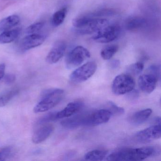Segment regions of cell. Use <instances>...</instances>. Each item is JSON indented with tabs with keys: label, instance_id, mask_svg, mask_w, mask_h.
I'll return each instance as SVG.
<instances>
[{
	"label": "cell",
	"instance_id": "6da1fadb",
	"mask_svg": "<svg viewBox=\"0 0 161 161\" xmlns=\"http://www.w3.org/2000/svg\"><path fill=\"white\" fill-rule=\"evenodd\" d=\"M112 115L109 110L101 109L74 116L62 120L61 123L63 127L68 129H74L81 126H96L108 122Z\"/></svg>",
	"mask_w": 161,
	"mask_h": 161
},
{
	"label": "cell",
	"instance_id": "7a4b0ae2",
	"mask_svg": "<svg viewBox=\"0 0 161 161\" xmlns=\"http://www.w3.org/2000/svg\"><path fill=\"white\" fill-rule=\"evenodd\" d=\"M160 153V149L155 147L120 149L111 153L107 156L106 160L109 161H141L148 157L156 156Z\"/></svg>",
	"mask_w": 161,
	"mask_h": 161
},
{
	"label": "cell",
	"instance_id": "3957f363",
	"mask_svg": "<svg viewBox=\"0 0 161 161\" xmlns=\"http://www.w3.org/2000/svg\"><path fill=\"white\" fill-rule=\"evenodd\" d=\"M64 90L60 88H50L44 90L41 99L34 108L35 113L49 111L57 105L63 99Z\"/></svg>",
	"mask_w": 161,
	"mask_h": 161
},
{
	"label": "cell",
	"instance_id": "277c9868",
	"mask_svg": "<svg viewBox=\"0 0 161 161\" xmlns=\"http://www.w3.org/2000/svg\"><path fill=\"white\" fill-rule=\"evenodd\" d=\"M135 81L133 78L128 74H120L115 78L112 84V90L117 96L128 94L133 90Z\"/></svg>",
	"mask_w": 161,
	"mask_h": 161
},
{
	"label": "cell",
	"instance_id": "5b68a950",
	"mask_svg": "<svg viewBox=\"0 0 161 161\" xmlns=\"http://www.w3.org/2000/svg\"><path fill=\"white\" fill-rule=\"evenodd\" d=\"M90 53L82 46H77L70 51L65 58V65L68 69H72L81 64L90 58Z\"/></svg>",
	"mask_w": 161,
	"mask_h": 161
},
{
	"label": "cell",
	"instance_id": "8992f818",
	"mask_svg": "<svg viewBox=\"0 0 161 161\" xmlns=\"http://www.w3.org/2000/svg\"><path fill=\"white\" fill-rule=\"evenodd\" d=\"M121 33L120 26L117 24L107 25L95 33L92 39L97 43L106 44L115 40Z\"/></svg>",
	"mask_w": 161,
	"mask_h": 161
},
{
	"label": "cell",
	"instance_id": "52a82bcc",
	"mask_svg": "<svg viewBox=\"0 0 161 161\" xmlns=\"http://www.w3.org/2000/svg\"><path fill=\"white\" fill-rule=\"evenodd\" d=\"M97 69V64L95 62H88L73 71L69 76V79L74 83L86 81L95 74Z\"/></svg>",
	"mask_w": 161,
	"mask_h": 161
},
{
	"label": "cell",
	"instance_id": "ba28073f",
	"mask_svg": "<svg viewBox=\"0 0 161 161\" xmlns=\"http://www.w3.org/2000/svg\"><path fill=\"white\" fill-rule=\"evenodd\" d=\"M90 17V19L87 23L83 27L80 29H75V31L81 35L96 33L109 24V21L105 19Z\"/></svg>",
	"mask_w": 161,
	"mask_h": 161
},
{
	"label": "cell",
	"instance_id": "9c48e42d",
	"mask_svg": "<svg viewBox=\"0 0 161 161\" xmlns=\"http://www.w3.org/2000/svg\"><path fill=\"white\" fill-rule=\"evenodd\" d=\"M161 136V124H157L138 132L135 137L139 142H148L159 139Z\"/></svg>",
	"mask_w": 161,
	"mask_h": 161
},
{
	"label": "cell",
	"instance_id": "30bf717a",
	"mask_svg": "<svg viewBox=\"0 0 161 161\" xmlns=\"http://www.w3.org/2000/svg\"><path fill=\"white\" fill-rule=\"evenodd\" d=\"M46 39L45 35L36 33L29 34L25 36L20 44V49L22 52L31 49L42 45Z\"/></svg>",
	"mask_w": 161,
	"mask_h": 161
},
{
	"label": "cell",
	"instance_id": "8fae6325",
	"mask_svg": "<svg viewBox=\"0 0 161 161\" xmlns=\"http://www.w3.org/2000/svg\"><path fill=\"white\" fill-rule=\"evenodd\" d=\"M67 45L65 42L62 40L57 41L54 44L46 58V61L49 64H54L64 55L66 50Z\"/></svg>",
	"mask_w": 161,
	"mask_h": 161
},
{
	"label": "cell",
	"instance_id": "7c38bea8",
	"mask_svg": "<svg viewBox=\"0 0 161 161\" xmlns=\"http://www.w3.org/2000/svg\"><path fill=\"white\" fill-rule=\"evenodd\" d=\"M158 80L151 74L141 75L138 80L140 89L145 93L150 94L155 89Z\"/></svg>",
	"mask_w": 161,
	"mask_h": 161
},
{
	"label": "cell",
	"instance_id": "4fadbf2b",
	"mask_svg": "<svg viewBox=\"0 0 161 161\" xmlns=\"http://www.w3.org/2000/svg\"><path fill=\"white\" fill-rule=\"evenodd\" d=\"M83 105V103L80 101H75L70 103L63 110L57 112V119L70 117L80 112Z\"/></svg>",
	"mask_w": 161,
	"mask_h": 161
},
{
	"label": "cell",
	"instance_id": "5bb4252c",
	"mask_svg": "<svg viewBox=\"0 0 161 161\" xmlns=\"http://www.w3.org/2000/svg\"><path fill=\"white\" fill-rule=\"evenodd\" d=\"M54 127L51 124H44L36 130L32 137V142L39 144L46 140L52 133Z\"/></svg>",
	"mask_w": 161,
	"mask_h": 161
},
{
	"label": "cell",
	"instance_id": "9a60e30c",
	"mask_svg": "<svg viewBox=\"0 0 161 161\" xmlns=\"http://www.w3.org/2000/svg\"><path fill=\"white\" fill-rule=\"evenodd\" d=\"M146 23V19L142 17H131L126 20L125 28L129 31H137L144 27Z\"/></svg>",
	"mask_w": 161,
	"mask_h": 161
},
{
	"label": "cell",
	"instance_id": "2e32d148",
	"mask_svg": "<svg viewBox=\"0 0 161 161\" xmlns=\"http://www.w3.org/2000/svg\"><path fill=\"white\" fill-rule=\"evenodd\" d=\"M152 113V110L149 108L138 111L132 115L130 117V122L135 125L142 124L149 118Z\"/></svg>",
	"mask_w": 161,
	"mask_h": 161
},
{
	"label": "cell",
	"instance_id": "e0dca14e",
	"mask_svg": "<svg viewBox=\"0 0 161 161\" xmlns=\"http://www.w3.org/2000/svg\"><path fill=\"white\" fill-rule=\"evenodd\" d=\"M20 31L21 29L16 28L3 32L0 34V44H9L14 42L19 37Z\"/></svg>",
	"mask_w": 161,
	"mask_h": 161
},
{
	"label": "cell",
	"instance_id": "ac0fdd59",
	"mask_svg": "<svg viewBox=\"0 0 161 161\" xmlns=\"http://www.w3.org/2000/svg\"><path fill=\"white\" fill-rule=\"evenodd\" d=\"M20 18L16 15L7 17L0 21V32L5 31L11 30L18 25Z\"/></svg>",
	"mask_w": 161,
	"mask_h": 161
},
{
	"label": "cell",
	"instance_id": "d6986e66",
	"mask_svg": "<svg viewBox=\"0 0 161 161\" xmlns=\"http://www.w3.org/2000/svg\"><path fill=\"white\" fill-rule=\"evenodd\" d=\"M107 154V152L103 150H94L88 152L85 155L84 158L87 161H102Z\"/></svg>",
	"mask_w": 161,
	"mask_h": 161
},
{
	"label": "cell",
	"instance_id": "ffe728a7",
	"mask_svg": "<svg viewBox=\"0 0 161 161\" xmlns=\"http://www.w3.org/2000/svg\"><path fill=\"white\" fill-rule=\"evenodd\" d=\"M67 13V9L66 7L62 8L54 13L52 19V24L54 27H58L64 21Z\"/></svg>",
	"mask_w": 161,
	"mask_h": 161
},
{
	"label": "cell",
	"instance_id": "44dd1931",
	"mask_svg": "<svg viewBox=\"0 0 161 161\" xmlns=\"http://www.w3.org/2000/svg\"><path fill=\"white\" fill-rule=\"evenodd\" d=\"M119 47L117 45H112L104 47L101 52L102 58L105 60L111 59L117 52Z\"/></svg>",
	"mask_w": 161,
	"mask_h": 161
},
{
	"label": "cell",
	"instance_id": "7402d4cb",
	"mask_svg": "<svg viewBox=\"0 0 161 161\" xmlns=\"http://www.w3.org/2000/svg\"><path fill=\"white\" fill-rule=\"evenodd\" d=\"M19 93L18 88H13L5 92L0 97V107H3L7 105V103Z\"/></svg>",
	"mask_w": 161,
	"mask_h": 161
},
{
	"label": "cell",
	"instance_id": "603a6c76",
	"mask_svg": "<svg viewBox=\"0 0 161 161\" xmlns=\"http://www.w3.org/2000/svg\"><path fill=\"white\" fill-rule=\"evenodd\" d=\"M144 64L141 62H137L135 64H132L127 67L126 72L127 74L132 76L137 75L140 74L144 69Z\"/></svg>",
	"mask_w": 161,
	"mask_h": 161
},
{
	"label": "cell",
	"instance_id": "cb8c5ba5",
	"mask_svg": "<svg viewBox=\"0 0 161 161\" xmlns=\"http://www.w3.org/2000/svg\"><path fill=\"white\" fill-rule=\"evenodd\" d=\"M115 14V11L113 9H103L92 12L87 15L92 18H100L101 17L112 16Z\"/></svg>",
	"mask_w": 161,
	"mask_h": 161
},
{
	"label": "cell",
	"instance_id": "d4e9b609",
	"mask_svg": "<svg viewBox=\"0 0 161 161\" xmlns=\"http://www.w3.org/2000/svg\"><path fill=\"white\" fill-rule=\"evenodd\" d=\"M56 113L57 112H51L40 118L36 122V125L40 126V125L47 124L51 121L57 120Z\"/></svg>",
	"mask_w": 161,
	"mask_h": 161
},
{
	"label": "cell",
	"instance_id": "484cf974",
	"mask_svg": "<svg viewBox=\"0 0 161 161\" xmlns=\"http://www.w3.org/2000/svg\"><path fill=\"white\" fill-rule=\"evenodd\" d=\"M44 25L45 23L43 22L34 23L26 29L25 32L28 35L37 33L44 27Z\"/></svg>",
	"mask_w": 161,
	"mask_h": 161
},
{
	"label": "cell",
	"instance_id": "4316f807",
	"mask_svg": "<svg viewBox=\"0 0 161 161\" xmlns=\"http://www.w3.org/2000/svg\"><path fill=\"white\" fill-rule=\"evenodd\" d=\"M108 105L109 107L108 110L111 112L112 114L120 115L123 114L125 112L124 108L119 107L113 102H108Z\"/></svg>",
	"mask_w": 161,
	"mask_h": 161
},
{
	"label": "cell",
	"instance_id": "83f0119b",
	"mask_svg": "<svg viewBox=\"0 0 161 161\" xmlns=\"http://www.w3.org/2000/svg\"><path fill=\"white\" fill-rule=\"evenodd\" d=\"M13 150L11 147H8L0 149V161H5L12 156Z\"/></svg>",
	"mask_w": 161,
	"mask_h": 161
},
{
	"label": "cell",
	"instance_id": "f1b7e54d",
	"mask_svg": "<svg viewBox=\"0 0 161 161\" xmlns=\"http://www.w3.org/2000/svg\"><path fill=\"white\" fill-rule=\"evenodd\" d=\"M161 67L160 65L154 64L148 68L147 72L148 74H151L156 77L158 80L160 79Z\"/></svg>",
	"mask_w": 161,
	"mask_h": 161
},
{
	"label": "cell",
	"instance_id": "f546056e",
	"mask_svg": "<svg viewBox=\"0 0 161 161\" xmlns=\"http://www.w3.org/2000/svg\"><path fill=\"white\" fill-rule=\"evenodd\" d=\"M15 75L13 74H8L4 76V81L7 85L11 84L15 81Z\"/></svg>",
	"mask_w": 161,
	"mask_h": 161
},
{
	"label": "cell",
	"instance_id": "4dcf8cb0",
	"mask_svg": "<svg viewBox=\"0 0 161 161\" xmlns=\"http://www.w3.org/2000/svg\"><path fill=\"white\" fill-rule=\"evenodd\" d=\"M133 90L128 93H129V95H128V97L130 99H135L137 98L138 97V96H139L138 92L136 90L134 91Z\"/></svg>",
	"mask_w": 161,
	"mask_h": 161
},
{
	"label": "cell",
	"instance_id": "1f68e13d",
	"mask_svg": "<svg viewBox=\"0 0 161 161\" xmlns=\"http://www.w3.org/2000/svg\"><path fill=\"white\" fill-rule=\"evenodd\" d=\"M120 65V62L118 60H114L111 61L110 63V66L112 69H115L117 68Z\"/></svg>",
	"mask_w": 161,
	"mask_h": 161
},
{
	"label": "cell",
	"instance_id": "d6a6232c",
	"mask_svg": "<svg viewBox=\"0 0 161 161\" xmlns=\"http://www.w3.org/2000/svg\"><path fill=\"white\" fill-rule=\"evenodd\" d=\"M5 64H0V80L3 78L5 74Z\"/></svg>",
	"mask_w": 161,
	"mask_h": 161
}]
</instances>
